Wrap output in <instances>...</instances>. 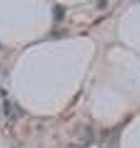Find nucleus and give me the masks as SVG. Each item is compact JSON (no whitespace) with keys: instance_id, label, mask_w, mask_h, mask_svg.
Here are the masks:
<instances>
[{"instance_id":"obj_1","label":"nucleus","mask_w":140,"mask_h":148,"mask_svg":"<svg viewBox=\"0 0 140 148\" xmlns=\"http://www.w3.org/2000/svg\"><path fill=\"white\" fill-rule=\"evenodd\" d=\"M54 14H55V18H57V20H62V17H63V15H64L63 8L57 6V8L54 9Z\"/></svg>"},{"instance_id":"obj_2","label":"nucleus","mask_w":140,"mask_h":148,"mask_svg":"<svg viewBox=\"0 0 140 148\" xmlns=\"http://www.w3.org/2000/svg\"><path fill=\"white\" fill-rule=\"evenodd\" d=\"M10 110H11V105H10V101H4V114L5 116H9L10 115Z\"/></svg>"}]
</instances>
